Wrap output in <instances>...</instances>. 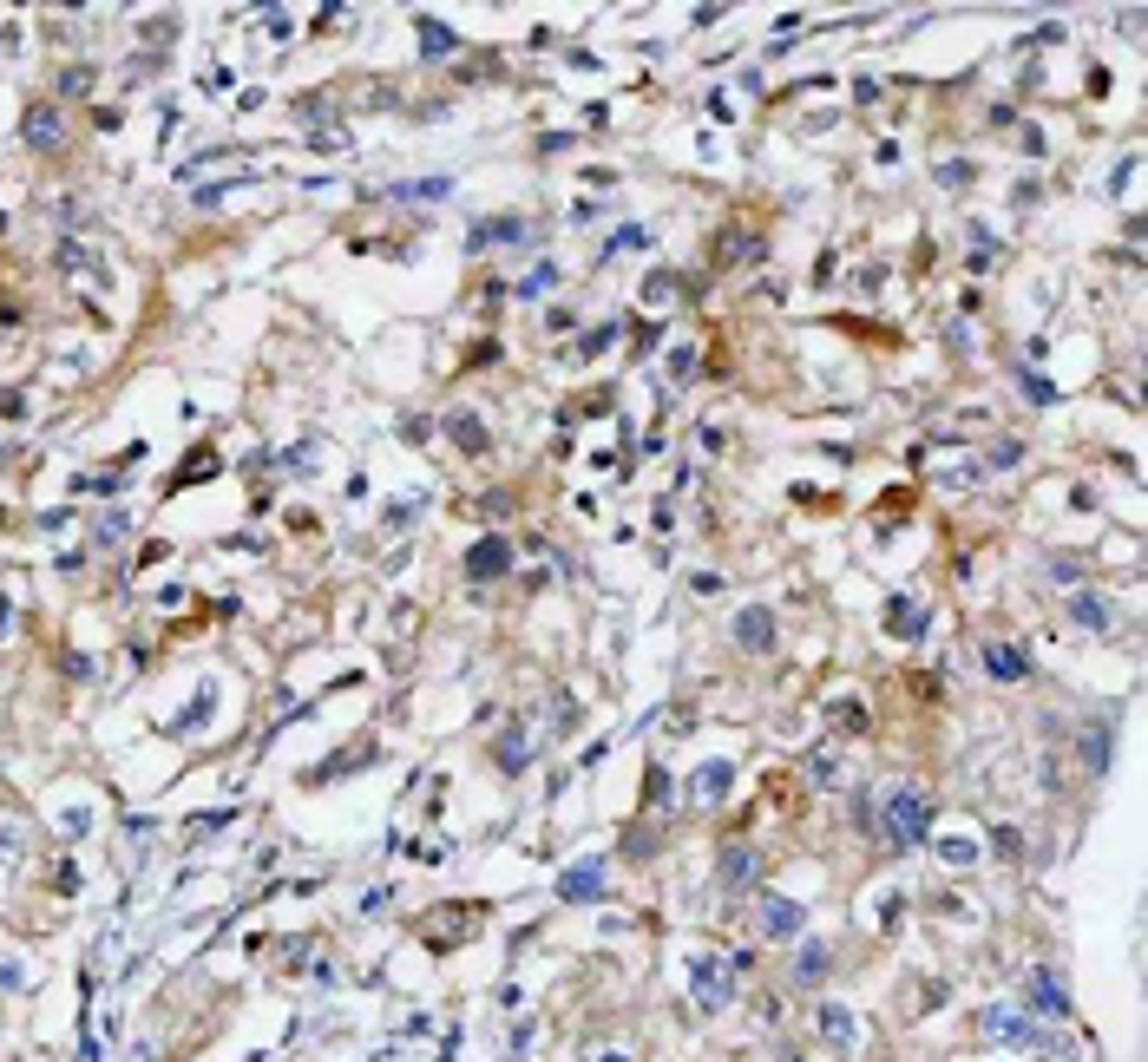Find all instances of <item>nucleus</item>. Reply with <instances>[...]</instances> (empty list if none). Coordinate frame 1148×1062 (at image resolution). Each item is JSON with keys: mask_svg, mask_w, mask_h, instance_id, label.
<instances>
[{"mask_svg": "<svg viewBox=\"0 0 1148 1062\" xmlns=\"http://www.w3.org/2000/svg\"><path fill=\"white\" fill-rule=\"evenodd\" d=\"M932 813H939V806H932L925 788H892V794L879 800V833H886V846H899V853L919 846V839L932 833Z\"/></svg>", "mask_w": 1148, "mask_h": 1062, "instance_id": "obj_1", "label": "nucleus"}, {"mask_svg": "<svg viewBox=\"0 0 1148 1062\" xmlns=\"http://www.w3.org/2000/svg\"><path fill=\"white\" fill-rule=\"evenodd\" d=\"M735 957H690V990H696V1010H709L716 1017L722 1004L735 997Z\"/></svg>", "mask_w": 1148, "mask_h": 1062, "instance_id": "obj_2", "label": "nucleus"}, {"mask_svg": "<svg viewBox=\"0 0 1148 1062\" xmlns=\"http://www.w3.org/2000/svg\"><path fill=\"white\" fill-rule=\"evenodd\" d=\"M1030 1010L1050 1017V1023H1070V1017H1076V1010H1070V990H1063L1050 971H1030Z\"/></svg>", "mask_w": 1148, "mask_h": 1062, "instance_id": "obj_3", "label": "nucleus"}, {"mask_svg": "<svg viewBox=\"0 0 1148 1062\" xmlns=\"http://www.w3.org/2000/svg\"><path fill=\"white\" fill-rule=\"evenodd\" d=\"M506 571H512V544H506V538H479V544L466 551V577H479V584H486V577H506Z\"/></svg>", "mask_w": 1148, "mask_h": 1062, "instance_id": "obj_4", "label": "nucleus"}, {"mask_svg": "<svg viewBox=\"0 0 1148 1062\" xmlns=\"http://www.w3.org/2000/svg\"><path fill=\"white\" fill-rule=\"evenodd\" d=\"M735 643H741V650H755V656H761V650H774V610H768V604H748V610L735 617Z\"/></svg>", "mask_w": 1148, "mask_h": 1062, "instance_id": "obj_5", "label": "nucleus"}, {"mask_svg": "<svg viewBox=\"0 0 1148 1062\" xmlns=\"http://www.w3.org/2000/svg\"><path fill=\"white\" fill-rule=\"evenodd\" d=\"M801 925H807V912L794 905V899H761V938H801Z\"/></svg>", "mask_w": 1148, "mask_h": 1062, "instance_id": "obj_6", "label": "nucleus"}, {"mask_svg": "<svg viewBox=\"0 0 1148 1062\" xmlns=\"http://www.w3.org/2000/svg\"><path fill=\"white\" fill-rule=\"evenodd\" d=\"M985 669H991V675H998V682H1030V656H1023V650H1017V643H985Z\"/></svg>", "mask_w": 1148, "mask_h": 1062, "instance_id": "obj_7", "label": "nucleus"}, {"mask_svg": "<svg viewBox=\"0 0 1148 1062\" xmlns=\"http://www.w3.org/2000/svg\"><path fill=\"white\" fill-rule=\"evenodd\" d=\"M59 138H66V119H59V106H33V112H26V144H33V151H53Z\"/></svg>", "mask_w": 1148, "mask_h": 1062, "instance_id": "obj_8", "label": "nucleus"}, {"mask_svg": "<svg viewBox=\"0 0 1148 1062\" xmlns=\"http://www.w3.org/2000/svg\"><path fill=\"white\" fill-rule=\"evenodd\" d=\"M558 899H572V905H591V899H604V866H572V872L558 879Z\"/></svg>", "mask_w": 1148, "mask_h": 1062, "instance_id": "obj_9", "label": "nucleus"}, {"mask_svg": "<svg viewBox=\"0 0 1148 1062\" xmlns=\"http://www.w3.org/2000/svg\"><path fill=\"white\" fill-rule=\"evenodd\" d=\"M821 1037H827L834 1050H854V1043H860V1023H854V1010H840V1004H821Z\"/></svg>", "mask_w": 1148, "mask_h": 1062, "instance_id": "obj_10", "label": "nucleus"}, {"mask_svg": "<svg viewBox=\"0 0 1148 1062\" xmlns=\"http://www.w3.org/2000/svg\"><path fill=\"white\" fill-rule=\"evenodd\" d=\"M1070 617H1076L1083 630H1109V617H1116V610H1109V597H1103V590H1076V597H1070Z\"/></svg>", "mask_w": 1148, "mask_h": 1062, "instance_id": "obj_11", "label": "nucleus"}, {"mask_svg": "<svg viewBox=\"0 0 1148 1062\" xmlns=\"http://www.w3.org/2000/svg\"><path fill=\"white\" fill-rule=\"evenodd\" d=\"M755 872H761V859H755L748 846H728V853H722V886H728V892L755 886Z\"/></svg>", "mask_w": 1148, "mask_h": 1062, "instance_id": "obj_12", "label": "nucleus"}, {"mask_svg": "<svg viewBox=\"0 0 1148 1062\" xmlns=\"http://www.w3.org/2000/svg\"><path fill=\"white\" fill-rule=\"evenodd\" d=\"M827 971H834V951L827 944H801V957H794V984H827Z\"/></svg>", "mask_w": 1148, "mask_h": 1062, "instance_id": "obj_13", "label": "nucleus"}, {"mask_svg": "<svg viewBox=\"0 0 1148 1062\" xmlns=\"http://www.w3.org/2000/svg\"><path fill=\"white\" fill-rule=\"evenodd\" d=\"M985 1037H998V1043H1037V1023H1023V1017H1010V1010H991V1017H985Z\"/></svg>", "mask_w": 1148, "mask_h": 1062, "instance_id": "obj_14", "label": "nucleus"}, {"mask_svg": "<svg viewBox=\"0 0 1148 1062\" xmlns=\"http://www.w3.org/2000/svg\"><path fill=\"white\" fill-rule=\"evenodd\" d=\"M492 243H525V224H519V217H492V224H479V230H473V250H492Z\"/></svg>", "mask_w": 1148, "mask_h": 1062, "instance_id": "obj_15", "label": "nucleus"}, {"mask_svg": "<svg viewBox=\"0 0 1148 1062\" xmlns=\"http://www.w3.org/2000/svg\"><path fill=\"white\" fill-rule=\"evenodd\" d=\"M446 433H453V446H459V453H486V420H479V413H453V420H446Z\"/></svg>", "mask_w": 1148, "mask_h": 1062, "instance_id": "obj_16", "label": "nucleus"}, {"mask_svg": "<svg viewBox=\"0 0 1148 1062\" xmlns=\"http://www.w3.org/2000/svg\"><path fill=\"white\" fill-rule=\"evenodd\" d=\"M59 269H73V275H79V289H99V282H106V269L92 263L79 243H59Z\"/></svg>", "mask_w": 1148, "mask_h": 1062, "instance_id": "obj_17", "label": "nucleus"}, {"mask_svg": "<svg viewBox=\"0 0 1148 1062\" xmlns=\"http://www.w3.org/2000/svg\"><path fill=\"white\" fill-rule=\"evenodd\" d=\"M1083 768H1096V774L1109 768V728H1103V722L1083 728Z\"/></svg>", "mask_w": 1148, "mask_h": 1062, "instance_id": "obj_18", "label": "nucleus"}, {"mask_svg": "<svg viewBox=\"0 0 1148 1062\" xmlns=\"http://www.w3.org/2000/svg\"><path fill=\"white\" fill-rule=\"evenodd\" d=\"M728 781H735V768H728V761H709V768L696 774V794H709V800H716L722 788H728Z\"/></svg>", "mask_w": 1148, "mask_h": 1062, "instance_id": "obj_19", "label": "nucleus"}, {"mask_svg": "<svg viewBox=\"0 0 1148 1062\" xmlns=\"http://www.w3.org/2000/svg\"><path fill=\"white\" fill-rule=\"evenodd\" d=\"M525 761H532V748H525L519 735H506V741H499V768H506V774H525Z\"/></svg>", "mask_w": 1148, "mask_h": 1062, "instance_id": "obj_20", "label": "nucleus"}, {"mask_svg": "<svg viewBox=\"0 0 1148 1062\" xmlns=\"http://www.w3.org/2000/svg\"><path fill=\"white\" fill-rule=\"evenodd\" d=\"M807 774H814V788H834V781H840V761H834V748H814Z\"/></svg>", "mask_w": 1148, "mask_h": 1062, "instance_id": "obj_21", "label": "nucleus"}, {"mask_svg": "<svg viewBox=\"0 0 1148 1062\" xmlns=\"http://www.w3.org/2000/svg\"><path fill=\"white\" fill-rule=\"evenodd\" d=\"M939 853L952 859V866H978V846L965 839V833H952V839H939Z\"/></svg>", "mask_w": 1148, "mask_h": 1062, "instance_id": "obj_22", "label": "nucleus"}, {"mask_svg": "<svg viewBox=\"0 0 1148 1062\" xmlns=\"http://www.w3.org/2000/svg\"><path fill=\"white\" fill-rule=\"evenodd\" d=\"M552 282H558V269H552V263H539L532 275H525V282H519V295H545Z\"/></svg>", "mask_w": 1148, "mask_h": 1062, "instance_id": "obj_23", "label": "nucleus"}, {"mask_svg": "<svg viewBox=\"0 0 1148 1062\" xmlns=\"http://www.w3.org/2000/svg\"><path fill=\"white\" fill-rule=\"evenodd\" d=\"M421 46H427V53H446V46H453V33H446L440 20H421Z\"/></svg>", "mask_w": 1148, "mask_h": 1062, "instance_id": "obj_24", "label": "nucleus"}, {"mask_svg": "<svg viewBox=\"0 0 1148 1062\" xmlns=\"http://www.w3.org/2000/svg\"><path fill=\"white\" fill-rule=\"evenodd\" d=\"M886 623H892V630H906V637H919V610H912V604H892V610H886Z\"/></svg>", "mask_w": 1148, "mask_h": 1062, "instance_id": "obj_25", "label": "nucleus"}, {"mask_svg": "<svg viewBox=\"0 0 1148 1062\" xmlns=\"http://www.w3.org/2000/svg\"><path fill=\"white\" fill-rule=\"evenodd\" d=\"M92 538H99V544H112V538H125V512H112V519H99V525H92Z\"/></svg>", "mask_w": 1148, "mask_h": 1062, "instance_id": "obj_26", "label": "nucleus"}, {"mask_svg": "<svg viewBox=\"0 0 1148 1062\" xmlns=\"http://www.w3.org/2000/svg\"><path fill=\"white\" fill-rule=\"evenodd\" d=\"M939 177H945V184H972V164H965V158H952V164H939Z\"/></svg>", "mask_w": 1148, "mask_h": 1062, "instance_id": "obj_27", "label": "nucleus"}, {"mask_svg": "<svg viewBox=\"0 0 1148 1062\" xmlns=\"http://www.w3.org/2000/svg\"><path fill=\"white\" fill-rule=\"evenodd\" d=\"M597 1062H630V1056H624V1050H604V1056H597Z\"/></svg>", "mask_w": 1148, "mask_h": 1062, "instance_id": "obj_28", "label": "nucleus"}, {"mask_svg": "<svg viewBox=\"0 0 1148 1062\" xmlns=\"http://www.w3.org/2000/svg\"><path fill=\"white\" fill-rule=\"evenodd\" d=\"M7 623H13V610H7V604H0V630H7Z\"/></svg>", "mask_w": 1148, "mask_h": 1062, "instance_id": "obj_29", "label": "nucleus"}]
</instances>
